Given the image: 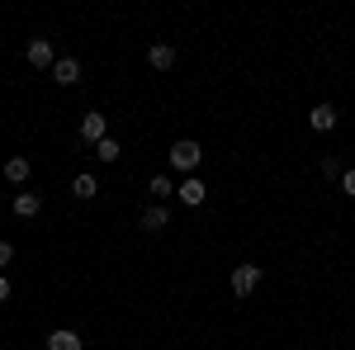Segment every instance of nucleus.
<instances>
[{"label": "nucleus", "instance_id": "1", "mask_svg": "<svg viewBox=\"0 0 355 350\" xmlns=\"http://www.w3.org/2000/svg\"><path fill=\"white\" fill-rule=\"evenodd\" d=\"M199 161H204V147H199L194 137H180V142L171 147V166H175V170L194 175V170H199Z\"/></svg>", "mask_w": 355, "mask_h": 350}, {"label": "nucleus", "instance_id": "2", "mask_svg": "<svg viewBox=\"0 0 355 350\" xmlns=\"http://www.w3.org/2000/svg\"><path fill=\"white\" fill-rule=\"evenodd\" d=\"M227 284H232V294H237V298H251L256 289H261V265H237Z\"/></svg>", "mask_w": 355, "mask_h": 350}, {"label": "nucleus", "instance_id": "3", "mask_svg": "<svg viewBox=\"0 0 355 350\" xmlns=\"http://www.w3.org/2000/svg\"><path fill=\"white\" fill-rule=\"evenodd\" d=\"M24 57H28V67H38V71H53V67H57L53 43H48V38H33V43L24 48Z\"/></svg>", "mask_w": 355, "mask_h": 350}, {"label": "nucleus", "instance_id": "4", "mask_svg": "<svg viewBox=\"0 0 355 350\" xmlns=\"http://www.w3.org/2000/svg\"><path fill=\"white\" fill-rule=\"evenodd\" d=\"M105 137H110V123H105V114H95V109H90V114L81 119V142H90V147H100Z\"/></svg>", "mask_w": 355, "mask_h": 350}, {"label": "nucleus", "instance_id": "5", "mask_svg": "<svg viewBox=\"0 0 355 350\" xmlns=\"http://www.w3.org/2000/svg\"><path fill=\"white\" fill-rule=\"evenodd\" d=\"M308 128H313V133H331V128H336V109L331 105H313L308 109Z\"/></svg>", "mask_w": 355, "mask_h": 350}, {"label": "nucleus", "instance_id": "6", "mask_svg": "<svg viewBox=\"0 0 355 350\" xmlns=\"http://www.w3.org/2000/svg\"><path fill=\"white\" fill-rule=\"evenodd\" d=\"M166 227H171V209H162V204H152V209L142 213V232H152V237H162Z\"/></svg>", "mask_w": 355, "mask_h": 350}, {"label": "nucleus", "instance_id": "7", "mask_svg": "<svg viewBox=\"0 0 355 350\" xmlns=\"http://www.w3.org/2000/svg\"><path fill=\"white\" fill-rule=\"evenodd\" d=\"M53 81L57 85H76V81H81V62H76V57H57Z\"/></svg>", "mask_w": 355, "mask_h": 350}, {"label": "nucleus", "instance_id": "8", "mask_svg": "<svg viewBox=\"0 0 355 350\" xmlns=\"http://www.w3.org/2000/svg\"><path fill=\"white\" fill-rule=\"evenodd\" d=\"M38 213H43V199L33 189H19L15 194V218H38Z\"/></svg>", "mask_w": 355, "mask_h": 350}, {"label": "nucleus", "instance_id": "9", "mask_svg": "<svg viewBox=\"0 0 355 350\" xmlns=\"http://www.w3.org/2000/svg\"><path fill=\"white\" fill-rule=\"evenodd\" d=\"M175 194H180V204L199 209V204H204V180H199V175H190L185 185H175Z\"/></svg>", "mask_w": 355, "mask_h": 350}, {"label": "nucleus", "instance_id": "10", "mask_svg": "<svg viewBox=\"0 0 355 350\" xmlns=\"http://www.w3.org/2000/svg\"><path fill=\"white\" fill-rule=\"evenodd\" d=\"M147 62H152L157 71H171V67H175V48H171V43H152V53H147Z\"/></svg>", "mask_w": 355, "mask_h": 350}, {"label": "nucleus", "instance_id": "11", "mask_svg": "<svg viewBox=\"0 0 355 350\" xmlns=\"http://www.w3.org/2000/svg\"><path fill=\"white\" fill-rule=\"evenodd\" d=\"M85 341L76 336V331H67V326H57L53 336H48V350H81Z\"/></svg>", "mask_w": 355, "mask_h": 350}, {"label": "nucleus", "instance_id": "12", "mask_svg": "<svg viewBox=\"0 0 355 350\" xmlns=\"http://www.w3.org/2000/svg\"><path fill=\"white\" fill-rule=\"evenodd\" d=\"M28 170H33V166H28V157H10V161H5V180H10V185H24Z\"/></svg>", "mask_w": 355, "mask_h": 350}, {"label": "nucleus", "instance_id": "13", "mask_svg": "<svg viewBox=\"0 0 355 350\" xmlns=\"http://www.w3.org/2000/svg\"><path fill=\"white\" fill-rule=\"evenodd\" d=\"M71 194H76V199H95V194H100V180H95V175H76V180H71Z\"/></svg>", "mask_w": 355, "mask_h": 350}, {"label": "nucleus", "instance_id": "14", "mask_svg": "<svg viewBox=\"0 0 355 350\" xmlns=\"http://www.w3.org/2000/svg\"><path fill=\"white\" fill-rule=\"evenodd\" d=\"M95 157H100V161H105V166H114V161H119V157H123V147H119V137H105V142L95 147Z\"/></svg>", "mask_w": 355, "mask_h": 350}, {"label": "nucleus", "instance_id": "15", "mask_svg": "<svg viewBox=\"0 0 355 350\" xmlns=\"http://www.w3.org/2000/svg\"><path fill=\"white\" fill-rule=\"evenodd\" d=\"M147 194H152V199H166V194H175V185H171V175H152V185H147Z\"/></svg>", "mask_w": 355, "mask_h": 350}, {"label": "nucleus", "instance_id": "16", "mask_svg": "<svg viewBox=\"0 0 355 350\" xmlns=\"http://www.w3.org/2000/svg\"><path fill=\"white\" fill-rule=\"evenodd\" d=\"M322 175H327V180H336V185H341V175H346V170H341V161H336V157H322Z\"/></svg>", "mask_w": 355, "mask_h": 350}, {"label": "nucleus", "instance_id": "17", "mask_svg": "<svg viewBox=\"0 0 355 350\" xmlns=\"http://www.w3.org/2000/svg\"><path fill=\"white\" fill-rule=\"evenodd\" d=\"M10 261H15V246L0 242V270H10Z\"/></svg>", "mask_w": 355, "mask_h": 350}, {"label": "nucleus", "instance_id": "18", "mask_svg": "<svg viewBox=\"0 0 355 350\" xmlns=\"http://www.w3.org/2000/svg\"><path fill=\"white\" fill-rule=\"evenodd\" d=\"M341 194H351V199H355V170H346V175H341Z\"/></svg>", "mask_w": 355, "mask_h": 350}, {"label": "nucleus", "instance_id": "19", "mask_svg": "<svg viewBox=\"0 0 355 350\" xmlns=\"http://www.w3.org/2000/svg\"><path fill=\"white\" fill-rule=\"evenodd\" d=\"M5 298H10V279L0 274V303H5Z\"/></svg>", "mask_w": 355, "mask_h": 350}, {"label": "nucleus", "instance_id": "20", "mask_svg": "<svg viewBox=\"0 0 355 350\" xmlns=\"http://www.w3.org/2000/svg\"><path fill=\"white\" fill-rule=\"evenodd\" d=\"M0 199H5V194H0Z\"/></svg>", "mask_w": 355, "mask_h": 350}]
</instances>
